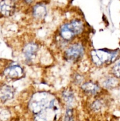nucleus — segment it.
<instances>
[{"label": "nucleus", "mask_w": 120, "mask_h": 121, "mask_svg": "<svg viewBox=\"0 0 120 121\" xmlns=\"http://www.w3.org/2000/svg\"><path fill=\"white\" fill-rule=\"evenodd\" d=\"M27 106L36 121H55L64 105L55 94L38 91L31 95Z\"/></svg>", "instance_id": "nucleus-1"}, {"label": "nucleus", "mask_w": 120, "mask_h": 121, "mask_svg": "<svg viewBox=\"0 0 120 121\" xmlns=\"http://www.w3.org/2000/svg\"><path fill=\"white\" fill-rule=\"evenodd\" d=\"M86 26L81 18H75L62 23L55 34V44L64 50L69 44L79 40L85 31Z\"/></svg>", "instance_id": "nucleus-2"}, {"label": "nucleus", "mask_w": 120, "mask_h": 121, "mask_svg": "<svg viewBox=\"0 0 120 121\" xmlns=\"http://www.w3.org/2000/svg\"><path fill=\"white\" fill-rule=\"evenodd\" d=\"M88 59L92 65L97 68L107 67L114 63L117 60L119 53L116 50L99 48L88 52Z\"/></svg>", "instance_id": "nucleus-3"}, {"label": "nucleus", "mask_w": 120, "mask_h": 121, "mask_svg": "<svg viewBox=\"0 0 120 121\" xmlns=\"http://www.w3.org/2000/svg\"><path fill=\"white\" fill-rule=\"evenodd\" d=\"M22 59L27 65H35L41 63L44 57V52L41 44L35 41L25 43L21 49Z\"/></svg>", "instance_id": "nucleus-4"}, {"label": "nucleus", "mask_w": 120, "mask_h": 121, "mask_svg": "<svg viewBox=\"0 0 120 121\" xmlns=\"http://www.w3.org/2000/svg\"><path fill=\"white\" fill-rule=\"evenodd\" d=\"M87 52L85 45L78 40L71 43L64 50L62 57L67 62L75 64L82 60Z\"/></svg>", "instance_id": "nucleus-5"}, {"label": "nucleus", "mask_w": 120, "mask_h": 121, "mask_svg": "<svg viewBox=\"0 0 120 121\" xmlns=\"http://www.w3.org/2000/svg\"><path fill=\"white\" fill-rule=\"evenodd\" d=\"M81 94L88 99H93L102 95L103 89L98 81L87 79L79 87Z\"/></svg>", "instance_id": "nucleus-6"}, {"label": "nucleus", "mask_w": 120, "mask_h": 121, "mask_svg": "<svg viewBox=\"0 0 120 121\" xmlns=\"http://www.w3.org/2000/svg\"><path fill=\"white\" fill-rule=\"evenodd\" d=\"M2 74L8 80L16 81L25 76V72L23 66L13 61H8L2 70Z\"/></svg>", "instance_id": "nucleus-7"}, {"label": "nucleus", "mask_w": 120, "mask_h": 121, "mask_svg": "<svg viewBox=\"0 0 120 121\" xmlns=\"http://www.w3.org/2000/svg\"><path fill=\"white\" fill-rule=\"evenodd\" d=\"M59 98L64 106H65V108H74V106L76 104L77 99L76 95L74 88L71 86H68L62 89L60 93V96Z\"/></svg>", "instance_id": "nucleus-8"}, {"label": "nucleus", "mask_w": 120, "mask_h": 121, "mask_svg": "<svg viewBox=\"0 0 120 121\" xmlns=\"http://www.w3.org/2000/svg\"><path fill=\"white\" fill-rule=\"evenodd\" d=\"M16 4L14 0H1L0 1V14L5 17L11 16L15 13Z\"/></svg>", "instance_id": "nucleus-9"}, {"label": "nucleus", "mask_w": 120, "mask_h": 121, "mask_svg": "<svg viewBox=\"0 0 120 121\" xmlns=\"http://www.w3.org/2000/svg\"><path fill=\"white\" fill-rule=\"evenodd\" d=\"M15 95V89L12 86L3 85L0 87V100L6 103L14 99Z\"/></svg>", "instance_id": "nucleus-10"}, {"label": "nucleus", "mask_w": 120, "mask_h": 121, "mask_svg": "<svg viewBox=\"0 0 120 121\" xmlns=\"http://www.w3.org/2000/svg\"><path fill=\"white\" fill-rule=\"evenodd\" d=\"M31 14L34 19L37 21H41L46 17L47 14V7L43 3L36 4L32 8Z\"/></svg>", "instance_id": "nucleus-11"}, {"label": "nucleus", "mask_w": 120, "mask_h": 121, "mask_svg": "<svg viewBox=\"0 0 120 121\" xmlns=\"http://www.w3.org/2000/svg\"><path fill=\"white\" fill-rule=\"evenodd\" d=\"M117 78L114 76H105L102 78L101 82H99L100 85L103 89H111L115 87L117 85Z\"/></svg>", "instance_id": "nucleus-12"}, {"label": "nucleus", "mask_w": 120, "mask_h": 121, "mask_svg": "<svg viewBox=\"0 0 120 121\" xmlns=\"http://www.w3.org/2000/svg\"><path fill=\"white\" fill-rule=\"evenodd\" d=\"M87 79L85 78V76L79 72H75L71 76L72 85L75 87H78V88Z\"/></svg>", "instance_id": "nucleus-13"}, {"label": "nucleus", "mask_w": 120, "mask_h": 121, "mask_svg": "<svg viewBox=\"0 0 120 121\" xmlns=\"http://www.w3.org/2000/svg\"><path fill=\"white\" fill-rule=\"evenodd\" d=\"M64 121H75L74 108L66 107L64 114Z\"/></svg>", "instance_id": "nucleus-14"}, {"label": "nucleus", "mask_w": 120, "mask_h": 121, "mask_svg": "<svg viewBox=\"0 0 120 121\" xmlns=\"http://www.w3.org/2000/svg\"><path fill=\"white\" fill-rule=\"evenodd\" d=\"M111 74L117 79H120V60L114 63L111 68Z\"/></svg>", "instance_id": "nucleus-15"}, {"label": "nucleus", "mask_w": 120, "mask_h": 121, "mask_svg": "<svg viewBox=\"0 0 120 121\" xmlns=\"http://www.w3.org/2000/svg\"><path fill=\"white\" fill-rule=\"evenodd\" d=\"M26 4H31L35 0H22Z\"/></svg>", "instance_id": "nucleus-16"}]
</instances>
